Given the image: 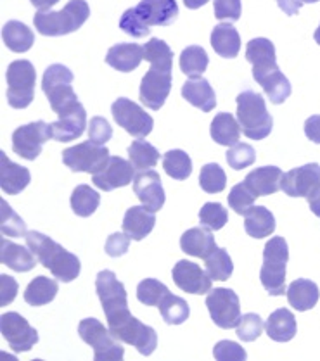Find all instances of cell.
I'll use <instances>...</instances> for the list:
<instances>
[{
    "label": "cell",
    "mask_w": 320,
    "mask_h": 361,
    "mask_svg": "<svg viewBox=\"0 0 320 361\" xmlns=\"http://www.w3.org/2000/svg\"><path fill=\"white\" fill-rule=\"evenodd\" d=\"M95 290L111 334L122 343L134 345L142 356L153 355L158 348L156 330L130 314L126 289L117 275L111 270H102L95 279Z\"/></svg>",
    "instance_id": "1"
},
{
    "label": "cell",
    "mask_w": 320,
    "mask_h": 361,
    "mask_svg": "<svg viewBox=\"0 0 320 361\" xmlns=\"http://www.w3.org/2000/svg\"><path fill=\"white\" fill-rule=\"evenodd\" d=\"M144 59L151 64L141 82V101L149 109L158 111L167 102L172 90L173 52L168 44L160 38H153L144 45Z\"/></svg>",
    "instance_id": "2"
},
{
    "label": "cell",
    "mask_w": 320,
    "mask_h": 361,
    "mask_svg": "<svg viewBox=\"0 0 320 361\" xmlns=\"http://www.w3.org/2000/svg\"><path fill=\"white\" fill-rule=\"evenodd\" d=\"M25 240L26 245L32 249L33 255L37 256L38 261L42 263V267L47 268L59 282L68 283L73 282L75 279H78L80 270H82L80 259L76 258L73 252L66 251L63 245L54 242L51 237L45 235V233L35 232V230L26 232Z\"/></svg>",
    "instance_id": "3"
},
{
    "label": "cell",
    "mask_w": 320,
    "mask_h": 361,
    "mask_svg": "<svg viewBox=\"0 0 320 361\" xmlns=\"http://www.w3.org/2000/svg\"><path fill=\"white\" fill-rule=\"evenodd\" d=\"M88 16L90 7L85 0H71L61 11H38L33 25L44 37H63L82 28Z\"/></svg>",
    "instance_id": "4"
},
{
    "label": "cell",
    "mask_w": 320,
    "mask_h": 361,
    "mask_svg": "<svg viewBox=\"0 0 320 361\" xmlns=\"http://www.w3.org/2000/svg\"><path fill=\"white\" fill-rule=\"evenodd\" d=\"M237 121L242 133L253 140H263L270 135L273 120L270 116L265 99L258 92L244 90L237 95Z\"/></svg>",
    "instance_id": "5"
},
{
    "label": "cell",
    "mask_w": 320,
    "mask_h": 361,
    "mask_svg": "<svg viewBox=\"0 0 320 361\" xmlns=\"http://www.w3.org/2000/svg\"><path fill=\"white\" fill-rule=\"evenodd\" d=\"M289 261V247L284 237H272L263 249V267L260 279L261 286L270 295L286 294V264Z\"/></svg>",
    "instance_id": "6"
},
{
    "label": "cell",
    "mask_w": 320,
    "mask_h": 361,
    "mask_svg": "<svg viewBox=\"0 0 320 361\" xmlns=\"http://www.w3.org/2000/svg\"><path fill=\"white\" fill-rule=\"evenodd\" d=\"M73 73L63 64H52L45 69L44 80H42V90L47 95L49 104L54 113L63 114L64 111L71 109L78 97L73 92Z\"/></svg>",
    "instance_id": "7"
},
{
    "label": "cell",
    "mask_w": 320,
    "mask_h": 361,
    "mask_svg": "<svg viewBox=\"0 0 320 361\" xmlns=\"http://www.w3.org/2000/svg\"><path fill=\"white\" fill-rule=\"evenodd\" d=\"M7 102L14 109H25L35 99V82L37 73L30 61H14L6 73Z\"/></svg>",
    "instance_id": "8"
},
{
    "label": "cell",
    "mask_w": 320,
    "mask_h": 361,
    "mask_svg": "<svg viewBox=\"0 0 320 361\" xmlns=\"http://www.w3.org/2000/svg\"><path fill=\"white\" fill-rule=\"evenodd\" d=\"M78 334L83 343H87L94 349L95 361H109V360H123L125 349L118 343L117 337L111 334L99 320L95 318H85L80 322Z\"/></svg>",
    "instance_id": "9"
},
{
    "label": "cell",
    "mask_w": 320,
    "mask_h": 361,
    "mask_svg": "<svg viewBox=\"0 0 320 361\" xmlns=\"http://www.w3.org/2000/svg\"><path fill=\"white\" fill-rule=\"evenodd\" d=\"M109 157V151L104 145L95 144L92 140L73 145V147L63 151V163L75 173H92V175H95L106 166Z\"/></svg>",
    "instance_id": "10"
},
{
    "label": "cell",
    "mask_w": 320,
    "mask_h": 361,
    "mask_svg": "<svg viewBox=\"0 0 320 361\" xmlns=\"http://www.w3.org/2000/svg\"><path fill=\"white\" fill-rule=\"evenodd\" d=\"M206 306L213 324L220 329H237L241 322V302L232 289L217 287L211 289L206 298Z\"/></svg>",
    "instance_id": "11"
},
{
    "label": "cell",
    "mask_w": 320,
    "mask_h": 361,
    "mask_svg": "<svg viewBox=\"0 0 320 361\" xmlns=\"http://www.w3.org/2000/svg\"><path fill=\"white\" fill-rule=\"evenodd\" d=\"M111 113H113L117 125L122 126L132 137L144 138L153 132V118L137 102L130 101V99H117L113 102V106H111Z\"/></svg>",
    "instance_id": "12"
},
{
    "label": "cell",
    "mask_w": 320,
    "mask_h": 361,
    "mask_svg": "<svg viewBox=\"0 0 320 361\" xmlns=\"http://www.w3.org/2000/svg\"><path fill=\"white\" fill-rule=\"evenodd\" d=\"M52 137L51 125L45 121H35L19 126L13 133V151L23 159L33 161L42 152L45 142Z\"/></svg>",
    "instance_id": "13"
},
{
    "label": "cell",
    "mask_w": 320,
    "mask_h": 361,
    "mask_svg": "<svg viewBox=\"0 0 320 361\" xmlns=\"http://www.w3.org/2000/svg\"><path fill=\"white\" fill-rule=\"evenodd\" d=\"M0 332L14 353L30 351L38 343V332L21 314L9 311L0 318Z\"/></svg>",
    "instance_id": "14"
},
{
    "label": "cell",
    "mask_w": 320,
    "mask_h": 361,
    "mask_svg": "<svg viewBox=\"0 0 320 361\" xmlns=\"http://www.w3.org/2000/svg\"><path fill=\"white\" fill-rule=\"evenodd\" d=\"M320 185V164L310 163L284 173L280 190L289 197H308Z\"/></svg>",
    "instance_id": "15"
},
{
    "label": "cell",
    "mask_w": 320,
    "mask_h": 361,
    "mask_svg": "<svg viewBox=\"0 0 320 361\" xmlns=\"http://www.w3.org/2000/svg\"><path fill=\"white\" fill-rule=\"evenodd\" d=\"M135 178V168L130 161L123 159L119 156H111L106 166L95 175H92V182L97 189L104 192H109L119 187L129 185Z\"/></svg>",
    "instance_id": "16"
},
{
    "label": "cell",
    "mask_w": 320,
    "mask_h": 361,
    "mask_svg": "<svg viewBox=\"0 0 320 361\" xmlns=\"http://www.w3.org/2000/svg\"><path fill=\"white\" fill-rule=\"evenodd\" d=\"M173 282L177 283L179 289H182L184 293L189 294H206L211 290V276L208 275L206 270H203L201 267H198L192 261H179V263L173 267Z\"/></svg>",
    "instance_id": "17"
},
{
    "label": "cell",
    "mask_w": 320,
    "mask_h": 361,
    "mask_svg": "<svg viewBox=\"0 0 320 361\" xmlns=\"http://www.w3.org/2000/svg\"><path fill=\"white\" fill-rule=\"evenodd\" d=\"M134 192L138 201L148 209H151L153 213H158L163 207L165 199H167L160 175L153 170H146L135 175Z\"/></svg>",
    "instance_id": "18"
},
{
    "label": "cell",
    "mask_w": 320,
    "mask_h": 361,
    "mask_svg": "<svg viewBox=\"0 0 320 361\" xmlns=\"http://www.w3.org/2000/svg\"><path fill=\"white\" fill-rule=\"evenodd\" d=\"M246 59L253 66V78L256 83L263 78L265 75L277 69L275 47L268 38H253L246 47Z\"/></svg>",
    "instance_id": "19"
},
{
    "label": "cell",
    "mask_w": 320,
    "mask_h": 361,
    "mask_svg": "<svg viewBox=\"0 0 320 361\" xmlns=\"http://www.w3.org/2000/svg\"><path fill=\"white\" fill-rule=\"evenodd\" d=\"M87 126V113L80 102H76L71 109L59 114V120L51 123L52 138L57 142H71L83 135Z\"/></svg>",
    "instance_id": "20"
},
{
    "label": "cell",
    "mask_w": 320,
    "mask_h": 361,
    "mask_svg": "<svg viewBox=\"0 0 320 361\" xmlns=\"http://www.w3.org/2000/svg\"><path fill=\"white\" fill-rule=\"evenodd\" d=\"M135 11L148 26L173 25L179 16V6L175 0H142Z\"/></svg>",
    "instance_id": "21"
},
{
    "label": "cell",
    "mask_w": 320,
    "mask_h": 361,
    "mask_svg": "<svg viewBox=\"0 0 320 361\" xmlns=\"http://www.w3.org/2000/svg\"><path fill=\"white\" fill-rule=\"evenodd\" d=\"M32 182V173L28 168L13 163L6 152H0V187L6 194L16 195Z\"/></svg>",
    "instance_id": "22"
},
{
    "label": "cell",
    "mask_w": 320,
    "mask_h": 361,
    "mask_svg": "<svg viewBox=\"0 0 320 361\" xmlns=\"http://www.w3.org/2000/svg\"><path fill=\"white\" fill-rule=\"evenodd\" d=\"M156 225V216L144 204L130 207L123 218V232L132 240H142L153 232Z\"/></svg>",
    "instance_id": "23"
},
{
    "label": "cell",
    "mask_w": 320,
    "mask_h": 361,
    "mask_svg": "<svg viewBox=\"0 0 320 361\" xmlns=\"http://www.w3.org/2000/svg\"><path fill=\"white\" fill-rule=\"evenodd\" d=\"M284 173L277 166H261L248 173L244 178L246 185L251 189L256 197L261 195H272L280 189V182H283Z\"/></svg>",
    "instance_id": "24"
},
{
    "label": "cell",
    "mask_w": 320,
    "mask_h": 361,
    "mask_svg": "<svg viewBox=\"0 0 320 361\" xmlns=\"http://www.w3.org/2000/svg\"><path fill=\"white\" fill-rule=\"evenodd\" d=\"M0 261H2V264L9 267L11 270L19 271V274L33 270L35 264H37L32 249L14 244V242L4 239V237L0 240Z\"/></svg>",
    "instance_id": "25"
},
{
    "label": "cell",
    "mask_w": 320,
    "mask_h": 361,
    "mask_svg": "<svg viewBox=\"0 0 320 361\" xmlns=\"http://www.w3.org/2000/svg\"><path fill=\"white\" fill-rule=\"evenodd\" d=\"M182 95L189 104L201 109L203 113H210L217 106V95L211 88L208 80L196 76V78H189L182 87Z\"/></svg>",
    "instance_id": "26"
},
{
    "label": "cell",
    "mask_w": 320,
    "mask_h": 361,
    "mask_svg": "<svg viewBox=\"0 0 320 361\" xmlns=\"http://www.w3.org/2000/svg\"><path fill=\"white\" fill-rule=\"evenodd\" d=\"M180 247L189 256L206 259L218 245L215 244L211 230L203 226V228H189L187 232H184V235L180 237Z\"/></svg>",
    "instance_id": "27"
},
{
    "label": "cell",
    "mask_w": 320,
    "mask_h": 361,
    "mask_svg": "<svg viewBox=\"0 0 320 361\" xmlns=\"http://www.w3.org/2000/svg\"><path fill=\"white\" fill-rule=\"evenodd\" d=\"M144 59V47L137 44H117L106 54V64L117 71L130 73Z\"/></svg>",
    "instance_id": "28"
},
{
    "label": "cell",
    "mask_w": 320,
    "mask_h": 361,
    "mask_svg": "<svg viewBox=\"0 0 320 361\" xmlns=\"http://www.w3.org/2000/svg\"><path fill=\"white\" fill-rule=\"evenodd\" d=\"M211 47L220 57L234 59L241 51V37L230 23H220L211 32Z\"/></svg>",
    "instance_id": "29"
},
{
    "label": "cell",
    "mask_w": 320,
    "mask_h": 361,
    "mask_svg": "<svg viewBox=\"0 0 320 361\" xmlns=\"http://www.w3.org/2000/svg\"><path fill=\"white\" fill-rule=\"evenodd\" d=\"M267 336L275 343H289L296 336V318L288 308L273 311L265 324Z\"/></svg>",
    "instance_id": "30"
},
{
    "label": "cell",
    "mask_w": 320,
    "mask_h": 361,
    "mask_svg": "<svg viewBox=\"0 0 320 361\" xmlns=\"http://www.w3.org/2000/svg\"><path fill=\"white\" fill-rule=\"evenodd\" d=\"M289 305L296 311H308L319 302L320 290L315 282L308 279H298L286 290Z\"/></svg>",
    "instance_id": "31"
},
{
    "label": "cell",
    "mask_w": 320,
    "mask_h": 361,
    "mask_svg": "<svg viewBox=\"0 0 320 361\" xmlns=\"http://www.w3.org/2000/svg\"><path fill=\"white\" fill-rule=\"evenodd\" d=\"M244 228L246 233L253 239H265V237L272 235L275 230V218H273L272 211L265 206H253L244 214Z\"/></svg>",
    "instance_id": "32"
},
{
    "label": "cell",
    "mask_w": 320,
    "mask_h": 361,
    "mask_svg": "<svg viewBox=\"0 0 320 361\" xmlns=\"http://www.w3.org/2000/svg\"><path fill=\"white\" fill-rule=\"evenodd\" d=\"M211 138L217 142L218 145H227V147H232L239 142V137H241L242 130L241 125L236 118L230 113H218L217 116L213 118L210 126Z\"/></svg>",
    "instance_id": "33"
},
{
    "label": "cell",
    "mask_w": 320,
    "mask_h": 361,
    "mask_svg": "<svg viewBox=\"0 0 320 361\" xmlns=\"http://www.w3.org/2000/svg\"><path fill=\"white\" fill-rule=\"evenodd\" d=\"M2 38L6 47L18 54L28 52L35 44L33 32L21 21H7L2 28Z\"/></svg>",
    "instance_id": "34"
},
{
    "label": "cell",
    "mask_w": 320,
    "mask_h": 361,
    "mask_svg": "<svg viewBox=\"0 0 320 361\" xmlns=\"http://www.w3.org/2000/svg\"><path fill=\"white\" fill-rule=\"evenodd\" d=\"M57 282L52 279H47V276H37L32 282L28 283L25 290V301L28 302L30 306H44L52 302L56 299L57 294Z\"/></svg>",
    "instance_id": "35"
},
{
    "label": "cell",
    "mask_w": 320,
    "mask_h": 361,
    "mask_svg": "<svg viewBox=\"0 0 320 361\" xmlns=\"http://www.w3.org/2000/svg\"><path fill=\"white\" fill-rule=\"evenodd\" d=\"M258 83L263 87L265 94L268 95L272 104H283L292 92L291 83H289V80L284 76V73L279 68L273 69L268 75H265Z\"/></svg>",
    "instance_id": "36"
},
{
    "label": "cell",
    "mask_w": 320,
    "mask_h": 361,
    "mask_svg": "<svg viewBox=\"0 0 320 361\" xmlns=\"http://www.w3.org/2000/svg\"><path fill=\"white\" fill-rule=\"evenodd\" d=\"M129 159L134 164L135 170L146 171L154 168L160 161V152L148 140H134L129 147Z\"/></svg>",
    "instance_id": "37"
},
{
    "label": "cell",
    "mask_w": 320,
    "mask_h": 361,
    "mask_svg": "<svg viewBox=\"0 0 320 361\" xmlns=\"http://www.w3.org/2000/svg\"><path fill=\"white\" fill-rule=\"evenodd\" d=\"M101 204V195L92 187L78 185L71 194V209L76 216H92Z\"/></svg>",
    "instance_id": "38"
},
{
    "label": "cell",
    "mask_w": 320,
    "mask_h": 361,
    "mask_svg": "<svg viewBox=\"0 0 320 361\" xmlns=\"http://www.w3.org/2000/svg\"><path fill=\"white\" fill-rule=\"evenodd\" d=\"M158 308H160L161 317H163V320L168 325H182L189 318V314H191L187 301H184L182 298L172 293H168L161 299Z\"/></svg>",
    "instance_id": "39"
},
{
    "label": "cell",
    "mask_w": 320,
    "mask_h": 361,
    "mask_svg": "<svg viewBox=\"0 0 320 361\" xmlns=\"http://www.w3.org/2000/svg\"><path fill=\"white\" fill-rule=\"evenodd\" d=\"M208 63V54L203 47L199 45H191L186 47L180 54V69H182L184 75H187L189 78H196V76H201L206 71Z\"/></svg>",
    "instance_id": "40"
},
{
    "label": "cell",
    "mask_w": 320,
    "mask_h": 361,
    "mask_svg": "<svg viewBox=\"0 0 320 361\" xmlns=\"http://www.w3.org/2000/svg\"><path fill=\"white\" fill-rule=\"evenodd\" d=\"M204 270L211 276V280L225 282L230 279L234 271V263L225 249L217 247L206 259H204Z\"/></svg>",
    "instance_id": "41"
},
{
    "label": "cell",
    "mask_w": 320,
    "mask_h": 361,
    "mask_svg": "<svg viewBox=\"0 0 320 361\" xmlns=\"http://www.w3.org/2000/svg\"><path fill=\"white\" fill-rule=\"evenodd\" d=\"M163 168L168 176L175 180H187L192 173V161L187 152L175 149L163 156Z\"/></svg>",
    "instance_id": "42"
},
{
    "label": "cell",
    "mask_w": 320,
    "mask_h": 361,
    "mask_svg": "<svg viewBox=\"0 0 320 361\" xmlns=\"http://www.w3.org/2000/svg\"><path fill=\"white\" fill-rule=\"evenodd\" d=\"M227 185V175L223 168H220L217 163L204 164L199 173V187L208 194H218V192L225 190Z\"/></svg>",
    "instance_id": "43"
},
{
    "label": "cell",
    "mask_w": 320,
    "mask_h": 361,
    "mask_svg": "<svg viewBox=\"0 0 320 361\" xmlns=\"http://www.w3.org/2000/svg\"><path fill=\"white\" fill-rule=\"evenodd\" d=\"M168 293V287L156 279H146L137 286V299L146 306H158Z\"/></svg>",
    "instance_id": "44"
},
{
    "label": "cell",
    "mask_w": 320,
    "mask_h": 361,
    "mask_svg": "<svg viewBox=\"0 0 320 361\" xmlns=\"http://www.w3.org/2000/svg\"><path fill=\"white\" fill-rule=\"evenodd\" d=\"M0 228H2V235L6 237H25L26 235V224L23 221L21 216H18L13 211V207L7 204L2 199L0 202Z\"/></svg>",
    "instance_id": "45"
},
{
    "label": "cell",
    "mask_w": 320,
    "mask_h": 361,
    "mask_svg": "<svg viewBox=\"0 0 320 361\" xmlns=\"http://www.w3.org/2000/svg\"><path fill=\"white\" fill-rule=\"evenodd\" d=\"M199 221L204 228L211 230H220L225 226L227 221H229V213L220 202H206L199 211Z\"/></svg>",
    "instance_id": "46"
},
{
    "label": "cell",
    "mask_w": 320,
    "mask_h": 361,
    "mask_svg": "<svg viewBox=\"0 0 320 361\" xmlns=\"http://www.w3.org/2000/svg\"><path fill=\"white\" fill-rule=\"evenodd\" d=\"M254 199H256V195L253 194L251 189L246 185V182H241L237 183V185H234L232 190H230L229 206L230 209L236 211L237 214L244 216V214L254 206Z\"/></svg>",
    "instance_id": "47"
},
{
    "label": "cell",
    "mask_w": 320,
    "mask_h": 361,
    "mask_svg": "<svg viewBox=\"0 0 320 361\" xmlns=\"http://www.w3.org/2000/svg\"><path fill=\"white\" fill-rule=\"evenodd\" d=\"M254 161H256V152H254V149L249 144L237 142L227 152V163H229L230 168H234L237 171L251 166Z\"/></svg>",
    "instance_id": "48"
},
{
    "label": "cell",
    "mask_w": 320,
    "mask_h": 361,
    "mask_svg": "<svg viewBox=\"0 0 320 361\" xmlns=\"http://www.w3.org/2000/svg\"><path fill=\"white\" fill-rule=\"evenodd\" d=\"M263 327L265 325L260 314L248 313L241 318V322H239L236 334L239 339L244 341V343H253V341H256L258 337L261 336Z\"/></svg>",
    "instance_id": "49"
},
{
    "label": "cell",
    "mask_w": 320,
    "mask_h": 361,
    "mask_svg": "<svg viewBox=\"0 0 320 361\" xmlns=\"http://www.w3.org/2000/svg\"><path fill=\"white\" fill-rule=\"evenodd\" d=\"M119 30H122V32H125L126 35H130V37H134V38L148 37V35L151 33L149 26L146 25V23L141 19V16L137 14L135 7H132V9H129V11H125V13H123L122 19H119Z\"/></svg>",
    "instance_id": "50"
},
{
    "label": "cell",
    "mask_w": 320,
    "mask_h": 361,
    "mask_svg": "<svg viewBox=\"0 0 320 361\" xmlns=\"http://www.w3.org/2000/svg\"><path fill=\"white\" fill-rule=\"evenodd\" d=\"M213 356L218 361H246L248 358L244 349L234 341H220L215 344Z\"/></svg>",
    "instance_id": "51"
},
{
    "label": "cell",
    "mask_w": 320,
    "mask_h": 361,
    "mask_svg": "<svg viewBox=\"0 0 320 361\" xmlns=\"http://www.w3.org/2000/svg\"><path fill=\"white\" fill-rule=\"evenodd\" d=\"M113 137V128L107 123L106 118L95 116L90 120V125H88V140L95 142V144L104 145L107 140H111Z\"/></svg>",
    "instance_id": "52"
},
{
    "label": "cell",
    "mask_w": 320,
    "mask_h": 361,
    "mask_svg": "<svg viewBox=\"0 0 320 361\" xmlns=\"http://www.w3.org/2000/svg\"><path fill=\"white\" fill-rule=\"evenodd\" d=\"M215 18L223 23H236L241 18V0H215Z\"/></svg>",
    "instance_id": "53"
},
{
    "label": "cell",
    "mask_w": 320,
    "mask_h": 361,
    "mask_svg": "<svg viewBox=\"0 0 320 361\" xmlns=\"http://www.w3.org/2000/svg\"><path fill=\"white\" fill-rule=\"evenodd\" d=\"M130 237L126 235L125 232L123 233H111L109 237H107L106 240V252L107 256H111V258H119V256L126 255V251H129L130 247Z\"/></svg>",
    "instance_id": "54"
},
{
    "label": "cell",
    "mask_w": 320,
    "mask_h": 361,
    "mask_svg": "<svg viewBox=\"0 0 320 361\" xmlns=\"http://www.w3.org/2000/svg\"><path fill=\"white\" fill-rule=\"evenodd\" d=\"M18 294V282L9 275H0V306H9Z\"/></svg>",
    "instance_id": "55"
},
{
    "label": "cell",
    "mask_w": 320,
    "mask_h": 361,
    "mask_svg": "<svg viewBox=\"0 0 320 361\" xmlns=\"http://www.w3.org/2000/svg\"><path fill=\"white\" fill-rule=\"evenodd\" d=\"M304 135L314 144H320V114L310 116L304 121Z\"/></svg>",
    "instance_id": "56"
},
{
    "label": "cell",
    "mask_w": 320,
    "mask_h": 361,
    "mask_svg": "<svg viewBox=\"0 0 320 361\" xmlns=\"http://www.w3.org/2000/svg\"><path fill=\"white\" fill-rule=\"evenodd\" d=\"M275 2H277V6H279L280 9L288 14V16H296L303 6L302 0H275Z\"/></svg>",
    "instance_id": "57"
},
{
    "label": "cell",
    "mask_w": 320,
    "mask_h": 361,
    "mask_svg": "<svg viewBox=\"0 0 320 361\" xmlns=\"http://www.w3.org/2000/svg\"><path fill=\"white\" fill-rule=\"evenodd\" d=\"M307 199H308V206H310L312 213H314L315 216L320 218V185L314 192H312Z\"/></svg>",
    "instance_id": "58"
},
{
    "label": "cell",
    "mask_w": 320,
    "mask_h": 361,
    "mask_svg": "<svg viewBox=\"0 0 320 361\" xmlns=\"http://www.w3.org/2000/svg\"><path fill=\"white\" fill-rule=\"evenodd\" d=\"M33 7H37L38 11H51L52 6H56L59 0H30Z\"/></svg>",
    "instance_id": "59"
},
{
    "label": "cell",
    "mask_w": 320,
    "mask_h": 361,
    "mask_svg": "<svg viewBox=\"0 0 320 361\" xmlns=\"http://www.w3.org/2000/svg\"><path fill=\"white\" fill-rule=\"evenodd\" d=\"M206 2L208 0H184V6H186L187 9H199V7H203Z\"/></svg>",
    "instance_id": "60"
},
{
    "label": "cell",
    "mask_w": 320,
    "mask_h": 361,
    "mask_svg": "<svg viewBox=\"0 0 320 361\" xmlns=\"http://www.w3.org/2000/svg\"><path fill=\"white\" fill-rule=\"evenodd\" d=\"M314 38H315V42H317V44L320 45V25H319V28L315 30V33H314Z\"/></svg>",
    "instance_id": "61"
},
{
    "label": "cell",
    "mask_w": 320,
    "mask_h": 361,
    "mask_svg": "<svg viewBox=\"0 0 320 361\" xmlns=\"http://www.w3.org/2000/svg\"><path fill=\"white\" fill-rule=\"evenodd\" d=\"M303 4H315V2H319V0H302Z\"/></svg>",
    "instance_id": "62"
}]
</instances>
